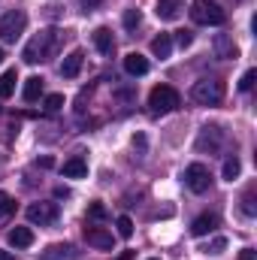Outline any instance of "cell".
<instances>
[{
  "mask_svg": "<svg viewBox=\"0 0 257 260\" xmlns=\"http://www.w3.org/2000/svg\"><path fill=\"white\" fill-rule=\"evenodd\" d=\"M85 242L100 251H112V233L103 227H85Z\"/></svg>",
  "mask_w": 257,
  "mask_h": 260,
  "instance_id": "cell-10",
  "label": "cell"
},
{
  "mask_svg": "<svg viewBox=\"0 0 257 260\" xmlns=\"http://www.w3.org/2000/svg\"><path fill=\"white\" fill-rule=\"evenodd\" d=\"M0 212H3V215H12V212H15V200L6 194V191H0Z\"/></svg>",
  "mask_w": 257,
  "mask_h": 260,
  "instance_id": "cell-27",
  "label": "cell"
},
{
  "mask_svg": "<svg viewBox=\"0 0 257 260\" xmlns=\"http://www.w3.org/2000/svg\"><path fill=\"white\" fill-rule=\"evenodd\" d=\"M118 236H124V239L133 236V221H130L127 215H121V218H118Z\"/></svg>",
  "mask_w": 257,
  "mask_h": 260,
  "instance_id": "cell-26",
  "label": "cell"
},
{
  "mask_svg": "<svg viewBox=\"0 0 257 260\" xmlns=\"http://www.w3.org/2000/svg\"><path fill=\"white\" fill-rule=\"evenodd\" d=\"M61 106H64V94H49V97H46V109H49V112H58Z\"/></svg>",
  "mask_w": 257,
  "mask_h": 260,
  "instance_id": "cell-28",
  "label": "cell"
},
{
  "mask_svg": "<svg viewBox=\"0 0 257 260\" xmlns=\"http://www.w3.org/2000/svg\"><path fill=\"white\" fill-rule=\"evenodd\" d=\"M239 260H257V254L251 248H242V251H239Z\"/></svg>",
  "mask_w": 257,
  "mask_h": 260,
  "instance_id": "cell-33",
  "label": "cell"
},
{
  "mask_svg": "<svg viewBox=\"0 0 257 260\" xmlns=\"http://www.w3.org/2000/svg\"><path fill=\"white\" fill-rule=\"evenodd\" d=\"M239 170H242V167H239V157H227V160H224V179H227V182H233V179L239 176Z\"/></svg>",
  "mask_w": 257,
  "mask_h": 260,
  "instance_id": "cell-23",
  "label": "cell"
},
{
  "mask_svg": "<svg viewBox=\"0 0 257 260\" xmlns=\"http://www.w3.org/2000/svg\"><path fill=\"white\" fill-rule=\"evenodd\" d=\"M212 49H215V55H218L221 61H236V58H239V46L233 43L230 34H218V37L212 40Z\"/></svg>",
  "mask_w": 257,
  "mask_h": 260,
  "instance_id": "cell-9",
  "label": "cell"
},
{
  "mask_svg": "<svg viewBox=\"0 0 257 260\" xmlns=\"http://www.w3.org/2000/svg\"><path fill=\"white\" fill-rule=\"evenodd\" d=\"M0 260H12V254L9 251H0Z\"/></svg>",
  "mask_w": 257,
  "mask_h": 260,
  "instance_id": "cell-34",
  "label": "cell"
},
{
  "mask_svg": "<svg viewBox=\"0 0 257 260\" xmlns=\"http://www.w3.org/2000/svg\"><path fill=\"white\" fill-rule=\"evenodd\" d=\"M94 46L100 49V55H115V37L109 27H97L94 30Z\"/></svg>",
  "mask_w": 257,
  "mask_h": 260,
  "instance_id": "cell-13",
  "label": "cell"
},
{
  "mask_svg": "<svg viewBox=\"0 0 257 260\" xmlns=\"http://www.w3.org/2000/svg\"><path fill=\"white\" fill-rule=\"evenodd\" d=\"M224 248H227V239H224V236H215V239L206 242L200 251H203V254H218V251H224Z\"/></svg>",
  "mask_w": 257,
  "mask_h": 260,
  "instance_id": "cell-24",
  "label": "cell"
},
{
  "mask_svg": "<svg viewBox=\"0 0 257 260\" xmlns=\"http://www.w3.org/2000/svg\"><path fill=\"white\" fill-rule=\"evenodd\" d=\"M218 227V215H212V212H206V215H200V218H194L191 224V233L194 236H206V233H212Z\"/></svg>",
  "mask_w": 257,
  "mask_h": 260,
  "instance_id": "cell-15",
  "label": "cell"
},
{
  "mask_svg": "<svg viewBox=\"0 0 257 260\" xmlns=\"http://www.w3.org/2000/svg\"><path fill=\"white\" fill-rule=\"evenodd\" d=\"M182 9H185V3L182 0H157V18L160 21H176L179 15H182Z\"/></svg>",
  "mask_w": 257,
  "mask_h": 260,
  "instance_id": "cell-11",
  "label": "cell"
},
{
  "mask_svg": "<svg viewBox=\"0 0 257 260\" xmlns=\"http://www.w3.org/2000/svg\"><path fill=\"white\" fill-rule=\"evenodd\" d=\"M151 260H157V257H151Z\"/></svg>",
  "mask_w": 257,
  "mask_h": 260,
  "instance_id": "cell-36",
  "label": "cell"
},
{
  "mask_svg": "<svg viewBox=\"0 0 257 260\" xmlns=\"http://www.w3.org/2000/svg\"><path fill=\"white\" fill-rule=\"evenodd\" d=\"M176 43H179L182 49H188V46L194 43V34L191 30H176Z\"/></svg>",
  "mask_w": 257,
  "mask_h": 260,
  "instance_id": "cell-30",
  "label": "cell"
},
{
  "mask_svg": "<svg viewBox=\"0 0 257 260\" xmlns=\"http://www.w3.org/2000/svg\"><path fill=\"white\" fill-rule=\"evenodd\" d=\"M40 94H43V79H40V76H30V79L24 82V100H27V103H37Z\"/></svg>",
  "mask_w": 257,
  "mask_h": 260,
  "instance_id": "cell-20",
  "label": "cell"
},
{
  "mask_svg": "<svg viewBox=\"0 0 257 260\" xmlns=\"http://www.w3.org/2000/svg\"><path fill=\"white\" fill-rule=\"evenodd\" d=\"M58 46H61V34H58L55 27H46V30H40V34L24 46L21 58H24L27 64H43V61H49V58L58 52Z\"/></svg>",
  "mask_w": 257,
  "mask_h": 260,
  "instance_id": "cell-1",
  "label": "cell"
},
{
  "mask_svg": "<svg viewBox=\"0 0 257 260\" xmlns=\"http://www.w3.org/2000/svg\"><path fill=\"white\" fill-rule=\"evenodd\" d=\"M70 257H73V248L64 245V242H55L43 251V260H70Z\"/></svg>",
  "mask_w": 257,
  "mask_h": 260,
  "instance_id": "cell-19",
  "label": "cell"
},
{
  "mask_svg": "<svg viewBox=\"0 0 257 260\" xmlns=\"http://www.w3.org/2000/svg\"><path fill=\"white\" fill-rule=\"evenodd\" d=\"M151 52H154L160 61H164V58H170V55H173V37H170V34L154 37V40H151Z\"/></svg>",
  "mask_w": 257,
  "mask_h": 260,
  "instance_id": "cell-18",
  "label": "cell"
},
{
  "mask_svg": "<svg viewBox=\"0 0 257 260\" xmlns=\"http://www.w3.org/2000/svg\"><path fill=\"white\" fill-rule=\"evenodd\" d=\"M191 97H194V103H200V106H218L224 100V82H218V79H200V82H194Z\"/></svg>",
  "mask_w": 257,
  "mask_h": 260,
  "instance_id": "cell-2",
  "label": "cell"
},
{
  "mask_svg": "<svg viewBox=\"0 0 257 260\" xmlns=\"http://www.w3.org/2000/svg\"><path fill=\"white\" fill-rule=\"evenodd\" d=\"M242 212H245V215H254V212H257V209H254V194H251V191L242 197Z\"/></svg>",
  "mask_w": 257,
  "mask_h": 260,
  "instance_id": "cell-31",
  "label": "cell"
},
{
  "mask_svg": "<svg viewBox=\"0 0 257 260\" xmlns=\"http://www.w3.org/2000/svg\"><path fill=\"white\" fill-rule=\"evenodd\" d=\"M15 82H18V73H15V70H6V73L0 76V97H3V100L15 94Z\"/></svg>",
  "mask_w": 257,
  "mask_h": 260,
  "instance_id": "cell-21",
  "label": "cell"
},
{
  "mask_svg": "<svg viewBox=\"0 0 257 260\" xmlns=\"http://www.w3.org/2000/svg\"><path fill=\"white\" fill-rule=\"evenodd\" d=\"M27 27V15L21 9H9L3 18H0V40L3 43H15Z\"/></svg>",
  "mask_w": 257,
  "mask_h": 260,
  "instance_id": "cell-5",
  "label": "cell"
},
{
  "mask_svg": "<svg viewBox=\"0 0 257 260\" xmlns=\"http://www.w3.org/2000/svg\"><path fill=\"white\" fill-rule=\"evenodd\" d=\"M82 64H85L82 49H73V52L64 58V64H61V76H64V79H76V76H79V70H82Z\"/></svg>",
  "mask_w": 257,
  "mask_h": 260,
  "instance_id": "cell-12",
  "label": "cell"
},
{
  "mask_svg": "<svg viewBox=\"0 0 257 260\" xmlns=\"http://www.w3.org/2000/svg\"><path fill=\"white\" fill-rule=\"evenodd\" d=\"M221 142H224V130L218 127V124H206V127L200 130V136H197V151L215 154L221 148Z\"/></svg>",
  "mask_w": 257,
  "mask_h": 260,
  "instance_id": "cell-7",
  "label": "cell"
},
{
  "mask_svg": "<svg viewBox=\"0 0 257 260\" xmlns=\"http://www.w3.org/2000/svg\"><path fill=\"white\" fill-rule=\"evenodd\" d=\"M254 79H257V70H248V73L239 79V91H251V88H254Z\"/></svg>",
  "mask_w": 257,
  "mask_h": 260,
  "instance_id": "cell-29",
  "label": "cell"
},
{
  "mask_svg": "<svg viewBox=\"0 0 257 260\" xmlns=\"http://www.w3.org/2000/svg\"><path fill=\"white\" fill-rule=\"evenodd\" d=\"M0 64H3V49H0Z\"/></svg>",
  "mask_w": 257,
  "mask_h": 260,
  "instance_id": "cell-35",
  "label": "cell"
},
{
  "mask_svg": "<svg viewBox=\"0 0 257 260\" xmlns=\"http://www.w3.org/2000/svg\"><path fill=\"white\" fill-rule=\"evenodd\" d=\"M9 245L12 248H30L34 245V230L30 227H15V230H9Z\"/></svg>",
  "mask_w": 257,
  "mask_h": 260,
  "instance_id": "cell-14",
  "label": "cell"
},
{
  "mask_svg": "<svg viewBox=\"0 0 257 260\" xmlns=\"http://www.w3.org/2000/svg\"><path fill=\"white\" fill-rule=\"evenodd\" d=\"M188 12H191V18L197 24H224L227 21V12L215 0H194Z\"/></svg>",
  "mask_w": 257,
  "mask_h": 260,
  "instance_id": "cell-3",
  "label": "cell"
},
{
  "mask_svg": "<svg viewBox=\"0 0 257 260\" xmlns=\"http://www.w3.org/2000/svg\"><path fill=\"white\" fill-rule=\"evenodd\" d=\"M124 70H127L130 76H145L148 73V61L139 52H130V55H124Z\"/></svg>",
  "mask_w": 257,
  "mask_h": 260,
  "instance_id": "cell-16",
  "label": "cell"
},
{
  "mask_svg": "<svg viewBox=\"0 0 257 260\" xmlns=\"http://www.w3.org/2000/svg\"><path fill=\"white\" fill-rule=\"evenodd\" d=\"M100 3H103V0H82V9H85V12H91V9H97Z\"/></svg>",
  "mask_w": 257,
  "mask_h": 260,
  "instance_id": "cell-32",
  "label": "cell"
},
{
  "mask_svg": "<svg viewBox=\"0 0 257 260\" xmlns=\"http://www.w3.org/2000/svg\"><path fill=\"white\" fill-rule=\"evenodd\" d=\"M121 21H124L127 30H136V27L142 24V12H139V9H124V18H121Z\"/></svg>",
  "mask_w": 257,
  "mask_h": 260,
  "instance_id": "cell-22",
  "label": "cell"
},
{
  "mask_svg": "<svg viewBox=\"0 0 257 260\" xmlns=\"http://www.w3.org/2000/svg\"><path fill=\"white\" fill-rule=\"evenodd\" d=\"M88 218H91V221H103V218H106V206H103V203H91V206H88Z\"/></svg>",
  "mask_w": 257,
  "mask_h": 260,
  "instance_id": "cell-25",
  "label": "cell"
},
{
  "mask_svg": "<svg viewBox=\"0 0 257 260\" xmlns=\"http://www.w3.org/2000/svg\"><path fill=\"white\" fill-rule=\"evenodd\" d=\"M179 91L176 88H170V85H157V88H151V94H148V106H151V112H157V115H167V112H173V109H179Z\"/></svg>",
  "mask_w": 257,
  "mask_h": 260,
  "instance_id": "cell-4",
  "label": "cell"
},
{
  "mask_svg": "<svg viewBox=\"0 0 257 260\" xmlns=\"http://www.w3.org/2000/svg\"><path fill=\"white\" fill-rule=\"evenodd\" d=\"M88 176V164L82 157H70L64 164V179H85Z\"/></svg>",
  "mask_w": 257,
  "mask_h": 260,
  "instance_id": "cell-17",
  "label": "cell"
},
{
  "mask_svg": "<svg viewBox=\"0 0 257 260\" xmlns=\"http://www.w3.org/2000/svg\"><path fill=\"white\" fill-rule=\"evenodd\" d=\"M24 215H27L30 224H40V227L55 224L58 221V203H30Z\"/></svg>",
  "mask_w": 257,
  "mask_h": 260,
  "instance_id": "cell-6",
  "label": "cell"
},
{
  "mask_svg": "<svg viewBox=\"0 0 257 260\" xmlns=\"http://www.w3.org/2000/svg\"><path fill=\"white\" fill-rule=\"evenodd\" d=\"M185 182H188V188H191L194 194H206L209 185H212V176H209V170L203 164H191L185 170Z\"/></svg>",
  "mask_w": 257,
  "mask_h": 260,
  "instance_id": "cell-8",
  "label": "cell"
}]
</instances>
